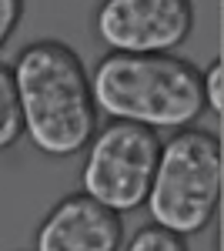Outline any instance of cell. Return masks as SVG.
Wrapping results in <instances>:
<instances>
[{"mask_svg":"<svg viewBox=\"0 0 224 251\" xmlns=\"http://www.w3.org/2000/svg\"><path fill=\"white\" fill-rule=\"evenodd\" d=\"M24 131L50 157L77 154L97 127L91 77L74 50L60 40H37L14 60Z\"/></svg>","mask_w":224,"mask_h":251,"instance_id":"6da1fadb","label":"cell"},{"mask_svg":"<svg viewBox=\"0 0 224 251\" xmlns=\"http://www.w3.org/2000/svg\"><path fill=\"white\" fill-rule=\"evenodd\" d=\"M94 104L114 121L144 127H187L204 114L201 71L174 54L111 50L94 67Z\"/></svg>","mask_w":224,"mask_h":251,"instance_id":"7a4b0ae2","label":"cell"},{"mask_svg":"<svg viewBox=\"0 0 224 251\" xmlns=\"http://www.w3.org/2000/svg\"><path fill=\"white\" fill-rule=\"evenodd\" d=\"M221 141L201 127H177L161 144L150 177L148 211L150 221L174 234H198L211 225L221 201Z\"/></svg>","mask_w":224,"mask_h":251,"instance_id":"3957f363","label":"cell"},{"mask_svg":"<svg viewBox=\"0 0 224 251\" xmlns=\"http://www.w3.org/2000/svg\"><path fill=\"white\" fill-rule=\"evenodd\" d=\"M87 144L91 151L80 174L84 194L97 198L117 214L141 208L150 191V177L161 154V141L154 127L134 121H114Z\"/></svg>","mask_w":224,"mask_h":251,"instance_id":"277c9868","label":"cell"},{"mask_svg":"<svg viewBox=\"0 0 224 251\" xmlns=\"http://www.w3.org/2000/svg\"><path fill=\"white\" fill-rule=\"evenodd\" d=\"M94 27L111 50L171 54L194 27V7L191 0H104Z\"/></svg>","mask_w":224,"mask_h":251,"instance_id":"5b68a950","label":"cell"},{"mask_svg":"<svg viewBox=\"0 0 224 251\" xmlns=\"http://www.w3.org/2000/svg\"><path fill=\"white\" fill-rule=\"evenodd\" d=\"M124 238L121 214L91 194H67L37 228V251H117Z\"/></svg>","mask_w":224,"mask_h":251,"instance_id":"8992f818","label":"cell"},{"mask_svg":"<svg viewBox=\"0 0 224 251\" xmlns=\"http://www.w3.org/2000/svg\"><path fill=\"white\" fill-rule=\"evenodd\" d=\"M24 134V117H20V97L14 84V71L0 64V151L14 148Z\"/></svg>","mask_w":224,"mask_h":251,"instance_id":"52a82bcc","label":"cell"},{"mask_svg":"<svg viewBox=\"0 0 224 251\" xmlns=\"http://www.w3.org/2000/svg\"><path fill=\"white\" fill-rule=\"evenodd\" d=\"M127 251H187L184 234H174L161 225H148L131 238Z\"/></svg>","mask_w":224,"mask_h":251,"instance_id":"ba28073f","label":"cell"},{"mask_svg":"<svg viewBox=\"0 0 224 251\" xmlns=\"http://www.w3.org/2000/svg\"><path fill=\"white\" fill-rule=\"evenodd\" d=\"M221 74H224V64L221 60H211L207 71L201 74V91H204V107L221 114L224 111V84H221Z\"/></svg>","mask_w":224,"mask_h":251,"instance_id":"9c48e42d","label":"cell"},{"mask_svg":"<svg viewBox=\"0 0 224 251\" xmlns=\"http://www.w3.org/2000/svg\"><path fill=\"white\" fill-rule=\"evenodd\" d=\"M20 14H24V0H0V47L17 30Z\"/></svg>","mask_w":224,"mask_h":251,"instance_id":"30bf717a","label":"cell"}]
</instances>
